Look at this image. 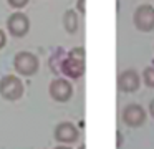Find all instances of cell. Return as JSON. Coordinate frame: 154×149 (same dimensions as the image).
I'll use <instances>...</instances> for the list:
<instances>
[{
    "label": "cell",
    "instance_id": "obj_10",
    "mask_svg": "<svg viewBox=\"0 0 154 149\" xmlns=\"http://www.w3.org/2000/svg\"><path fill=\"white\" fill-rule=\"evenodd\" d=\"M63 26L71 35H75L78 32V28H80V17H78V13L75 10H66L63 13Z\"/></svg>",
    "mask_w": 154,
    "mask_h": 149
},
{
    "label": "cell",
    "instance_id": "obj_6",
    "mask_svg": "<svg viewBox=\"0 0 154 149\" xmlns=\"http://www.w3.org/2000/svg\"><path fill=\"white\" fill-rule=\"evenodd\" d=\"M60 71L66 78L71 79H80L85 75V58H78L68 53L60 63Z\"/></svg>",
    "mask_w": 154,
    "mask_h": 149
},
{
    "label": "cell",
    "instance_id": "obj_3",
    "mask_svg": "<svg viewBox=\"0 0 154 149\" xmlns=\"http://www.w3.org/2000/svg\"><path fill=\"white\" fill-rule=\"evenodd\" d=\"M133 23L139 32H152L154 30V7L149 3L139 5L133 13Z\"/></svg>",
    "mask_w": 154,
    "mask_h": 149
},
{
    "label": "cell",
    "instance_id": "obj_12",
    "mask_svg": "<svg viewBox=\"0 0 154 149\" xmlns=\"http://www.w3.org/2000/svg\"><path fill=\"white\" fill-rule=\"evenodd\" d=\"M28 2H30V0H7V3L15 10H20V8H23V7H27Z\"/></svg>",
    "mask_w": 154,
    "mask_h": 149
},
{
    "label": "cell",
    "instance_id": "obj_4",
    "mask_svg": "<svg viewBox=\"0 0 154 149\" xmlns=\"http://www.w3.org/2000/svg\"><path fill=\"white\" fill-rule=\"evenodd\" d=\"M48 93H50L53 101L66 103L73 96V85L66 78H53L50 81V86H48Z\"/></svg>",
    "mask_w": 154,
    "mask_h": 149
},
{
    "label": "cell",
    "instance_id": "obj_11",
    "mask_svg": "<svg viewBox=\"0 0 154 149\" xmlns=\"http://www.w3.org/2000/svg\"><path fill=\"white\" fill-rule=\"evenodd\" d=\"M143 83L147 88H154V66H147L143 71Z\"/></svg>",
    "mask_w": 154,
    "mask_h": 149
},
{
    "label": "cell",
    "instance_id": "obj_13",
    "mask_svg": "<svg viewBox=\"0 0 154 149\" xmlns=\"http://www.w3.org/2000/svg\"><path fill=\"white\" fill-rule=\"evenodd\" d=\"M76 12L80 15H85L86 13V0H78L76 2Z\"/></svg>",
    "mask_w": 154,
    "mask_h": 149
},
{
    "label": "cell",
    "instance_id": "obj_2",
    "mask_svg": "<svg viewBox=\"0 0 154 149\" xmlns=\"http://www.w3.org/2000/svg\"><path fill=\"white\" fill-rule=\"evenodd\" d=\"M14 68L22 76H33L40 68V60L32 51H18L14 58Z\"/></svg>",
    "mask_w": 154,
    "mask_h": 149
},
{
    "label": "cell",
    "instance_id": "obj_15",
    "mask_svg": "<svg viewBox=\"0 0 154 149\" xmlns=\"http://www.w3.org/2000/svg\"><path fill=\"white\" fill-rule=\"evenodd\" d=\"M116 136H118V142H116V146H118V147H121V146H123V132H121L119 129H118V131H116Z\"/></svg>",
    "mask_w": 154,
    "mask_h": 149
},
{
    "label": "cell",
    "instance_id": "obj_18",
    "mask_svg": "<svg viewBox=\"0 0 154 149\" xmlns=\"http://www.w3.org/2000/svg\"><path fill=\"white\" fill-rule=\"evenodd\" d=\"M78 149H86V146H85V144H80V146H78Z\"/></svg>",
    "mask_w": 154,
    "mask_h": 149
},
{
    "label": "cell",
    "instance_id": "obj_16",
    "mask_svg": "<svg viewBox=\"0 0 154 149\" xmlns=\"http://www.w3.org/2000/svg\"><path fill=\"white\" fill-rule=\"evenodd\" d=\"M149 114H151V116H152V118H154V99H152V101L149 103Z\"/></svg>",
    "mask_w": 154,
    "mask_h": 149
},
{
    "label": "cell",
    "instance_id": "obj_17",
    "mask_svg": "<svg viewBox=\"0 0 154 149\" xmlns=\"http://www.w3.org/2000/svg\"><path fill=\"white\" fill-rule=\"evenodd\" d=\"M53 149H71V147L66 146V144H60V146H57V147H53Z\"/></svg>",
    "mask_w": 154,
    "mask_h": 149
},
{
    "label": "cell",
    "instance_id": "obj_5",
    "mask_svg": "<svg viewBox=\"0 0 154 149\" xmlns=\"http://www.w3.org/2000/svg\"><path fill=\"white\" fill-rule=\"evenodd\" d=\"M7 30L14 38H23L30 32V20L23 12H14L7 18Z\"/></svg>",
    "mask_w": 154,
    "mask_h": 149
},
{
    "label": "cell",
    "instance_id": "obj_1",
    "mask_svg": "<svg viewBox=\"0 0 154 149\" xmlns=\"http://www.w3.org/2000/svg\"><path fill=\"white\" fill-rule=\"evenodd\" d=\"M25 93V86L18 76L5 75L0 78V96L7 101H18Z\"/></svg>",
    "mask_w": 154,
    "mask_h": 149
},
{
    "label": "cell",
    "instance_id": "obj_8",
    "mask_svg": "<svg viewBox=\"0 0 154 149\" xmlns=\"http://www.w3.org/2000/svg\"><path fill=\"white\" fill-rule=\"evenodd\" d=\"M55 141L60 142V144H73L80 139V131L78 128L70 121H61L55 126Z\"/></svg>",
    "mask_w": 154,
    "mask_h": 149
},
{
    "label": "cell",
    "instance_id": "obj_9",
    "mask_svg": "<svg viewBox=\"0 0 154 149\" xmlns=\"http://www.w3.org/2000/svg\"><path fill=\"white\" fill-rule=\"evenodd\" d=\"M141 86V75L133 68L123 70L118 76V88L123 93H134Z\"/></svg>",
    "mask_w": 154,
    "mask_h": 149
},
{
    "label": "cell",
    "instance_id": "obj_7",
    "mask_svg": "<svg viewBox=\"0 0 154 149\" xmlns=\"http://www.w3.org/2000/svg\"><path fill=\"white\" fill-rule=\"evenodd\" d=\"M121 118H123V123L129 128H139L146 123V109L141 104H136V103H131V104L124 106L123 113H121Z\"/></svg>",
    "mask_w": 154,
    "mask_h": 149
},
{
    "label": "cell",
    "instance_id": "obj_14",
    "mask_svg": "<svg viewBox=\"0 0 154 149\" xmlns=\"http://www.w3.org/2000/svg\"><path fill=\"white\" fill-rule=\"evenodd\" d=\"M5 45H7V33L0 28V50L4 48Z\"/></svg>",
    "mask_w": 154,
    "mask_h": 149
}]
</instances>
